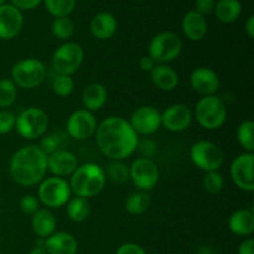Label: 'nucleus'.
I'll return each instance as SVG.
<instances>
[{
    "label": "nucleus",
    "instance_id": "1",
    "mask_svg": "<svg viewBox=\"0 0 254 254\" xmlns=\"http://www.w3.org/2000/svg\"><path fill=\"white\" fill-rule=\"evenodd\" d=\"M94 135L99 150L112 160L123 161L133 155L139 140V135L129 122L116 116L102 121Z\"/></svg>",
    "mask_w": 254,
    "mask_h": 254
},
{
    "label": "nucleus",
    "instance_id": "2",
    "mask_svg": "<svg viewBox=\"0 0 254 254\" xmlns=\"http://www.w3.org/2000/svg\"><path fill=\"white\" fill-rule=\"evenodd\" d=\"M12 180L19 185H39L47 173V155L39 145H25L12 154L9 164Z\"/></svg>",
    "mask_w": 254,
    "mask_h": 254
},
{
    "label": "nucleus",
    "instance_id": "3",
    "mask_svg": "<svg viewBox=\"0 0 254 254\" xmlns=\"http://www.w3.org/2000/svg\"><path fill=\"white\" fill-rule=\"evenodd\" d=\"M69 178L71 180L68 183L72 193L87 200L98 195L104 189L107 181L106 171L96 163L78 165Z\"/></svg>",
    "mask_w": 254,
    "mask_h": 254
},
{
    "label": "nucleus",
    "instance_id": "4",
    "mask_svg": "<svg viewBox=\"0 0 254 254\" xmlns=\"http://www.w3.org/2000/svg\"><path fill=\"white\" fill-rule=\"evenodd\" d=\"M195 119L207 130L220 129L227 121V107L222 98L216 94L202 97L196 103Z\"/></svg>",
    "mask_w": 254,
    "mask_h": 254
},
{
    "label": "nucleus",
    "instance_id": "5",
    "mask_svg": "<svg viewBox=\"0 0 254 254\" xmlns=\"http://www.w3.org/2000/svg\"><path fill=\"white\" fill-rule=\"evenodd\" d=\"M46 67L37 59H24L11 67L10 76L15 86L24 89H34L46 78Z\"/></svg>",
    "mask_w": 254,
    "mask_h": 254
},
{
    "label": "nucleus",
    "instance_id": "6",
    "mask_svg": "<svg viewBox=\"0 0 254 254\" xmlns=\"http://www.w3.org/2000/svg\"><path fill=\"white\" fill-rule=\"evenodd\" d=\"M14 129L27 140L42 138L49 129V116L44 109L30 107L16 117Z\"/></svg>",
    "mask_w": 254,
    "mask_h": 254
},
{
    "label": "nucleus",
    "instance_id": "7",
    "mask_svg": "<svg viewBox=\"0 0 254 254\" xmlns=\"http://www.w3.org/2000/svg\"><path fill=\"white\" fill-rule=\"evenodd\" d=\"M72 197V191L69 183L64 178H45L39 184L37 198L40 203L49 208H61L66 206Z\"/></svg>",
    "mask_w": 254,
    "mask_h": 254
},
{
    "label": "nucleus",
    "instance_id": "8",
    "mask_svg": "<svg viewBox=\"0 0 254 254\" xmlns=\"http://www.w3.org/2000/svg\"><path fill=\"white\" fill-rule=\"evenodd\" d=\"M190 159L193 165L205 173L218 171L225 163V151L210 140H198L190 148Z\"/></svg>",
    "mask_w": 254,
    "mask_h": 254
},
{
    "label": "nucleus",
    "instance_id": "9",
    "mask_svg": "<svg viewBox=\"0 0 254 254\" xmlns=\"http://www.w3.org/2000/svg\"><path fill=\"white\" fill-rule=\"evenodd\" d=\"M84 60L83 47L73 41L62 44L55 50L52 55V68L57 74L72 76L82 66Z\"/></svg>",
    "mask_w": 254,
    "mask_h": 254
},
{
    "label": "nucleus",
    "instance_id": "10",
    "mask_svg": "<svg viewBox=\"0 0 254 254\" xmlns=\"http://www.w3.org/2000/svg\"><path fill=\"white\" fill-rule=\"evenodd\" d=\"M183 51V41L171 31H164L155 35L149 44L148 55L156 64H165L174 61Z\"/></svg>",
    "mask_w": 254,
    "mask_h": 254
},
{
    "label": "nucleus",
    "instance_id": "11",
    "mask_svg": "<svg viewBox=\"0 0 254 254\" xmlns=\"http://www.w3.org/2000/svg\"><path fill=\"white\" fill-rule=\"evenodd\" d=\"M129 178L139 191L149 192L159 183L160 171L153 159L138 158L129 166Z\"/></svg>",
    "mask_w": 254,
    "mask_h": 254
},
{
    "label": "nucleus",
    "instance_id": "12",
    "mask_svg": "<svg viewBox=\"0 0 254 254\" xmlns=\"http://www.w3.org/2000/svg\"><path fill=\"white\" fill-rule=\"evenodd\" d=\"M97 127H98L97 118L92 112L87 109H77L66 122L67 135L79 141L92 138L96 134Z\"/></svg>",
    "mask_w": 254,
    "mask_h": 254
},
{
    "label": "nucleus",
    "instance_id": "13",
    "mask_svg": "<svg viewBox=\"0 0 254 254\" xmlns=\"http://www.w3.org/2000/svg\"><path fill=\"white\" fill-rule=\"evenodd\" d=\"M128 122L138 135L149 136L161 128V113L154 106H140Z\"/></svg>",
    "mask_w": 254,
    "mask_h": 254
},
{
    "label": "nucleus",
    "instance_id": "14",
    "mask_svg": "<svg viewBox=\"0 0 254 254\" xmlns=\"http://www.w3.org/2000/svg\"><path fill=\"white\" fill-rule=\"evenodd\" d=\"M254 155L253 153H242L235 158L230 168L231 179L240 190L246 192L254 191Z\"/></svg>",
    "mask_w": 254,
    "mask_h": 254
},
{
    "label": "nucleus",
    "instance_id": "15",
    "mask_svg": "<svg viewBox=\"0 0 254 254\" xmlns=\"http://www.w3.org/2000/svg\"><path fill=\"white\" fill-rule=\"evenodd\" d=\"M192 118V111L186 104H171L161 113V127L171 133H181L190 127Z\"/></svg>",
    "mask_w": 254,
    "mask_h": 254
},
{
    "label": "nucleus",
    "instance_id": "16",
    "mask_svg": "<svg viewBox=\"0 0 254 254\" xmlns=\"http://www.w3.org/2000/svg\"><path fill=\"white\" fill-rule=\"evenodd\" d=\"M190 86L200 96H213L220 89L221 81L210 67H197L190 74Z\"/></svg>",
    "mask_w": 254,
    "mask_h": 254
},
{
    "label": "nucleus",
    "instance_id": "17",
    "mask_svg": "<svg viewBox=\"0 0 254 254\" xmlns=\"http://www.w3.org/2000/svg\"><path fill=\"white\" fill-rule=\"evenodd\" d=\"M78 166V159L72 151L60 149L47 155V171L57 178H68Z\"/></svg>",
    "mask_w": 254,
    "mask_h": 254
},
{
    "label": "nucleus",
    "instance_id": "18",
    "mask_svg": "<svg viewBox=\"0 0 254 254\" xmlns=\"http://www.w3.org/2000/svg\"><path fill=\"white\" fill-rule=\"evenodd\" d=\"M24 24L21 11L14 5H0V39L11 40L20 34Z\"/></svg>",
    "mask_w": 254,
    "mask_h": 254
},
{
    "label": "nucleus",
    "instance_id": "19",
    "mask_svg": "<svg viewBox=\"0 0 254 254\" xmlns=\"http://www.w3.org/2000/svg\"><path fill=\"white\" fill-rule=\"evenodd\" d=\"M44 248L47 254H76L78 242L68 232H55L44 240Z\"/></svg>",
    "mask_w": 254,
    "mask_h": 254
},
{
    "label": "nucleus",
    "instance_id": "20",
    "mask_svg": "<svg viewBox=\"0 0 254 254\" xmlns=\"http://www.w3.org/2000/svg\"><path fill=\"white\" fill-rule=\"evenodd\" d=\"M150 79L154 86L164 92H171L178 87L179 74L171 66L165 64H156L150 71Z\"/></svg>",
    "mask_w": 254,
    "mask_h": 254
},
{
    "label": "nucleus",
    "instance_id": "21",
    "mask_svg": "<svg viewBox=\"0 0 254 254\" xmlns=\"http://www.w3.org/2000/svg\"><path fill=\"white\" fill-rule=\"evenodd\" d=\"M183 31L191 41H201L205 39L208 31V25L205 16L195 10H191L183 19Z\"/></svg>",
    "mask_w": 254,
    "mask_h": 254
},
{
    "label": "nucleus",
    "instance_id": "22",
    "mask_svg": "<svg viewBox=\"0 0 254 254\" xmlns=\"http://www.w3.org/2000/svg\"><path fill=\"white\" fill-rule=\"evenodd\" d=\"M108 101V91L102 83L88 84L82 92V104L89 112L101 111Z\"/></svg>",
    "mask_w": 254,
    "mask_h": 254
},
{
    "label": "nucleus",
    "instance_id": "23",
    "mask_svg": "<svg viewBox=\"0 0 254 254\" xmlns=\"http://www.w3.org/2000/svg\"><path fill=\"white\" fill-rule=\"evenodd\" d=\"M118 27L116 16L111 12H99L92 19L89 29L92 35L98 40H109L114 36Z\"/></svg>",
    "mask_w": 254,
    "mask_h": 254
},
{
    "label": "nucleus",
    "instance_id": "24",
    "mask_svg": "<svg viewBox=\"0 0 254 254\" xmlns=\"http://www.w3.org/2000/svg\"><path fill=\"white\" fill-rule=\"evenodd\" d=\"M228 228L240 237H248L254 232V213L247 208L235 211L228 218Z\"/></svg>",
    "mask_w": 254,
    "mask_h": 254
},
{
    "label": "nucleus",
    "instance_id": "25",
    "mask_svg": "<svg viewBox=\"0 0 254 254\" xmlns=\"http://www.w3.org/2000/svg\"><path fill=\"white\" fill-rule=\"evenodd\" d=\"M56 217L47 208H40L31 216L32 232L41 240H46L52 233L56 232Z\"/></svg>",
    "mask_w": 254,
    "mask_h": 254
},
{
    "label": "nucleus",
    "instance_id": "26",
    "mask_svg": "<svg viewBox=\"0 0 254 254\" xmlns=\"http://www.w3.org/2000/svg\"><path fill=\"white\" fill-rule=\"evenodd\" d=\"M215 15L223 24L235 22L242 12L240 0H218L215 5Z\"/></svg>",
    "mask_w": 254,
    "mask_h": 254
},
{
    "label": "nucleus",
    "instance_id": "27",
    "mask_svg": "<svg viewBox=\"0 0 254 254\" xmlns=\"http://www.w3.org/2000/svg\"><path fill=\"white\" fill-rule=\"evenodd\" d=\"M67 217L74 223H82L91 215V203L87 198L74 196L66 203Z\"/></svg>",
    "mask_w": 254,
    "mask_h": 254
},
{
    "label": "nucleus",
    "instance_id": "28",
    "mask_svg": "<svg viewBox=\"0 0 254 254\" xmlns=\"http://www.w3.org/2000/svg\"><path fill=\"white\" fill-rule=\"evenodd\" d=\"M151 206V196L145 191H135L127 197L124 207L128 213L140 216L145 213Z\"/></svg>",
    "mask_w": 254,
    "mask_h": 254
},
{
    "label": "nucleus",
    "instance_id": "29",
    "mask_svg": "<svg viewBox=\"0 0 254 254\" xmlns=\"http://www.w3.org/2000/svg\"><path fill=\"white\" fill-rule=\"evenodd\" d=\"M66 138L67 135L62 131H54L47 135H44L41 139L39 148L44 151L46 155L55 153L60 149H66Z\"/></svg>",
    "mask_w": 254,
    "mask_h": 254
},
{
    "label": "nucleus",
    "instance_id": "30",
    "mask_svg": "<svg viewBox=\"0 0 254 254\" xmlns=\"http://www.w3.org/2000/svg\"><path fill=\"white\" fill-rule=\"evenodd\" d=\"M254 123L253 121H243L237 128V140L238 144L243 148L246 153L254 151Z\"/></svg>",
    "mask_w": 254,
    "mask_h": 254
},
{
    "label": "nucleus",
    "instance_id": "31",
    "mask_svg": "<svg viewBox=\"0 0 254 254\" xmlns=\"http://www.w3.org/2000/svg\"><path fill=\"white\" fill-rule=\"evenodd\" d=\"M51 31L56 39L59 40H68L74 32V24L68 16L55 17L51 25Z\"/></svg>",
    "mask_w": 254,
    "mask_h": 254
},
{
    "label": "nucleus",
    "instance_id": "32",
    "mask_svg": "<svg viewBox=\"0 0 254 254\" xmlns=\"http://www.w3.org/2000/svg\"><path fill=\"white\" fill-rule=\"evenodd\" d=\"M17 98V87L10 78L0 79V108H9Z\"/></svg>",
    "mask_w": 254,
    "mask_h": 254
},
{
    "label": "nucleus",
    "instance_id": "33",
    "mask_svg": "<svg viewBox=\"0 0 254 254\" xmlns=\"http://www.w3.org/2000/svg\"><path fill=\"white\" fill-rule=\"evenodd\" d=\"M106 176L111 179L112 181L118 184H124L129 178V166H127L123 161L121 160H112V163L108 164V168L106 170Z\"/></svg>",
    "mask_w": 254,
    "mask_h": 254
},
{
    "label": "nucleus",
    "instance_id": "34",
    "mask_svg": "<svg viewBox=\"0 0 254 254\" xmlns=\"http://www.w3.org/2000/svg\"><path fill=\"white\" fill-rule=\"evenodd\" d=\"M45 5L55 17L68 16L76 6V0H45Z\"/></svg>",
    "mask_w": 254,
    "mask_h": 254
},
{
    "label": "nucleus",
    "instance_id": "35",
    "mask_svg": "<svg viewBox=\"0 0 254 254\" xmlns=\"http://www.w3.org/2000/svg\"><path fill=\"white\" fill-rule=\"evenodd\" d=\"M74 89V79L72 76H66V74H57L52 81V91L56 96L68 97L71 96Z\"/></svg>",
    "mask_w": 254,
    "mask_h": 254
},
{
    "label": "nucleus",
    "instance_id": "36",
    "mask_svg": "<svg viewBox=\"0 0 254 254\" xmlns=\"http://www.w3.org/2000/svg\"><path fill=\"white\" fill-rule=\"evenodd\" d=\"M202 186L208 193L215 195V193L221 192L223 190L225 180H223V176L221 175L220 171H210V173H206L205 176H203Z\"/></svg>",
    "mask_w": 254,
    "mask_h": 254
},
{
    "label": "nucleus",
    "instance_id": "37",
    "mask_svg": "<svg viewBox=\"0 0 254 254\" xmlns=\"http://www.w3.org/2000/svg\"><path fill=\"white\" fill-rule=\"evenodd\" d=\"M19 207L22 213H25L27 216H32L35 212H37L40 210V201L36 196L25 195L20 200Z\"/></svg>",
    "mask_w": 254,
    "mask_h": 254
},
{
    "label": "nucleus",
    "instance_id": "38",
    "mask_svg": "<svg viewBox=\"0 0 254 254\" xmlns=\"http://www.w3.org/2000/svg\"><path fill=\"white\" fill-rule=\"evenodd\" d=\"M136 150L141 154V158L151 159L156 153V143L148 136H144L141 139L139 138Z\"/></svg>",
    "mask_w": 254,
    "mask_h": 254
},
{
    "label": "nucleus",
    "instance_id": "39",
    "mask_svg": "<svg viewBox=\"0 0 254 254\" xmlns=\"http://www.w3.org/2000/svg\"><path fill=\"white\" fill-rule=\"evenodd\" d=\"M15 121L16 117L9 111H0V135L10 133L15 128Z\"/></svg>",
    "mask_w": 254,
    "mask_h": 254
},
{
    "label": "nucleus",
    "instance_id": "40",
    "mask_svg": "<svg viewBox=\"0 0 254 254\" xmlns=\"http://www.w3.org/2000/svg\"><path fill=\"white\" fill-rule=\"evenodd\" d=\"M216 5V0H196L195 11L201 15H208L213 11Z\"/></svg>",
    "mask_w": 254,
    "mask_h": 254
},
{
    "label": "nucleus",
    "instance_id": "41",
    "mask_svg": "<svg viewBox=\"0 0 254 254\" xmlns=\"http://www.w3.org/2000/svg\"><path fill=\"white\" fill-rule=\"evenodd\" d=\"M116 254H148V253L145 252V250H144L143 247H140V246L136 245V243L128 242L122 245L121 247L117 250Z\"/></svg>",
    "mask_w": 254,
    "mask_h": 254
},
{
    "label": "nucleus",
    "instance_id": "42",
    "mask_svg": "<svg viewBox=\"0 0 254 254\" xmlns=\"http://www.w3.org/2000/svg\"><path fill=\"white\" fill-rule=\"evenodd\" d=\"M15 7L22 10H30L36 7L41 2V0H11Z\"/></svg>",
    "mask_w": 254,
    "mask_h": 254
},
{
    "label": "nucleus",
    "instance_id": "43",
    "mask_svg": "<svg viewBox=\"0 0 254 254\" xmlns=\"http://www.w3.org/2000/svg\"><path fill=\"white\" fill-rule=\"evenodd\" d=\"M155 64L156 62L154 61L149 55H145V56H143L139 60V67H140L141 71L144 72H149V73H150V71L155 67Z\"/></svg>",
    "mask_w": 254,
    "mask_h": 254
},
{
    "label": "nucleus",
    "instance_id": "44",
    "mask_svg": "<svg viewBox=\"0 0 254 254\" xmlns=\"http://www.w3.org/2000/svg\"><path fill=\"white\" fill-rule=\"evenodd\" d=\"M238 254H254V240L247 238L238 246Z\"/></svg>",
    "mask_w": 254,
    "mask_h": 254
},
{
    "label": "nucleus",
    "instance_id": "45",
    "mask_svg": "<svg viewBox=\"0 0 254 254\" xmlns=\"http://www.w3.org/2000/svg\"><path fill=\"white\" fill-rule=\"evenodd\" d=\"M245 31H246V34L248 35V37H250V39H253L254 37V16L253 15H251V16L248 17L247 21H246Z\"/></svg>",
    "mask_w": 254,
    "mask_h": 254
},
{
    "label": "nucleus",
    "instance_id": "46",
    "mask_svg": "<svg viewBox=\"0 0 254 254\" xmlns=\"http://www.w3.org/2000/svg\"><path fill=\"white\" fill-rule=\"evenodd\" d=\"M195 254H218V253L213 247L205 245V246H201V247H198L197 251L195 252Z\"/></svg>",
    "mask_w": 254,
    "mask_h": 254
},
{
    "label": "nucleus",
    "instance_id": "47",
    "mask_svg": "<svg viewBox=\"0 0 254 254\" xmlns=\"http://www.w3.org/2000/svg\"><path fill=\"white\" fill-rule=\"evenodd\" d=\"M29 254H47V252L45 251L44 247H39V246H36V247L32 248V250L30 251Z\"/></svg>",
    "mask_w": 254,
    "mask_h": 254
},
{
    "label": "nucleus",
    "instance_id": "48",
    "mask_svg": "<svg viewBox=\"0 0 254 254\" xmlns=\"http://www.w3.org/2000/svg\"><path fill=\"white\" fill-rule=\"evenodd\" d=\"M5 1H6V0H0V5H2V4H4Z\"/></svg>",
    "mask_w": 254,
    "mask_h": 254
}]
</instances>
